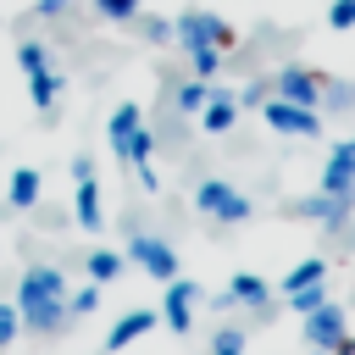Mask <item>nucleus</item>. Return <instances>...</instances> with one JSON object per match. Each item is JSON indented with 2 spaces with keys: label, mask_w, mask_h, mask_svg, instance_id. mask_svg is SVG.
I'll use <instances>...</instances> for the list:
<instances>
[{
  "label": "nucleus",
  "mask_w": 355,
  "mask_h": 355,
  "mask_svg": "<svg viewBox=\"0 0 355 355\" xmlns=\"http://www.w3.org/2000/svg\"><path fill=\"white\" fill-rule=\"evenodd\" d=\"M17 316L28 333H55L67 322V277L61 266H28L17 277Z\"/></svg>",
  "instance_id": "1"
},
{
  "label": "nucleus",
  "mask_w": 355,
  "mask_h": 355,
  "mask_svg": "<svg viewBox=\"0 0 355 355\" xmlns=\"http://www.w3.org/2000/svg\"><path fill=\"white\" fill-rule=\"evenodd\" d=\"M172 39H178L183 50H200V44H205V50H222V55L239 44L233 28H227L222 17H211V11H183V17L172 22Z\"/></svg>",
  "instance_id": "2"
},
{
  "label": "nucleus",
  "mask_w": 355,
  "mask_h": 355,
  "mask_svg": "<svg viewBox=\"0 0 355 355\" xmlns=\"http://www.w3.org/2000/svg\"><path fill=\"white\" fill-rule=\"evenodd\" d=\"M194 211H205L216 222H250V194H239L227 178H200L194 183Z\"/></svg>",
  "instance_id": "3"
},
{
  "label": "nucleus",
  "mask_w": 355,
  "mask_h": 355,
  "mask_svg": "<svg viewBox=\"0 0 355 355\" xmlns=\"http://www.w3.org/2000/svg\"><path fill=\"white\" fill-rule=\"evenodd\" d=\"M72 178H78V189H72V222H78V227H89V233H100V227H105V200H100L94 161H89V155H78V161H72Z\"/></svg>",
  "instance_id": "4"
},
{
  "label": "nucleus",
  "mask_w": 355,
  "mask_h": 355,
  "mask_svg": "<svg viewBox=\"0 0 355 355\" xmlns=\"http://www.w3.org/2000/svg\"><path fill=\"white\" fill-rule=\"evenodd\" d=\"M261 122H266L272 133H294V139H316V133H322V116H316L311 105H288V100H277V94L261 100Z\"/></svg>",
  "instance_id": "5"
},
{
  "label": "nucleus",
  "mask_w": 355,
  "mask_h": 355,
  "mask_svg": "<svg viewBox=\"0 0 355 355\" xmlns=\"http://www.w3.org/2000/svg\"><path fill=\"white\" fill-rule=\"evenodd\" d=\"M128 261H139L155 283H172V277H178L172 244H161V239H150V233H128Z\"/></svg>",
  "instance_id": "6"
},
{
  "label": "nucleus",
  "mask_w": 355,
  "mask_h": 355,
  "mask_svg": "<svg viewBox=\"0 0 355 355\" xmlns=\"http://www.w3.org/2000/svg\"><path fill=\"white\" fill-rule=\"evenodd\" d=\"M322 89H327V83H322L316 72H305V67H283V72L272 78V94H277V100H288V105H311V111L322 105Z\"/></svg>",
  "instance_id": "7"
},
{
  "label": "nucleus",
  "mask_w": 355,
  "mask_h": 355,
  "mask_svg": "<svg viewBox=\"0 0 355 355\" xmlns=\"http://www.w3.org/2000/svg\"><path fill=\"white\" fill-rule=\"evenodd\" d=\"M194 305H200V283L172 277V283H166V300H161V322H166L172 333H189V327H194Z\"/></svg>",
  "instance_id": "8"
},
{
  "label": "nucleus",
  "mask_w": 355,
  "mask_h": 355,
  "mask_svg": "<svg viewBox=\"0 0 355 355\" xmlns=\"http://www.w3.org/2000/svg\"><path fill=\"white\" fill-rule=\"evenodd\" d=\"M316 183H322V194H344V200H355V144H349V139L327 150Z\"/></svg>",
  "instance_id": "9"
},
{
  "label": "nucleus",
  "mask_w": 355,
  "mask_h": 355,
  "mask_svg": "<svg viewBox=\"0 0 355 355\" xmlns=\"http://www.w3.org/2000/svg\"><path fill=\"white\" fill-rule=\"evenodd\" d=\"M344 333H349V327H344V311H338L333 300L316 305V311H305V344H311V349H333Z\"/></svg>",
  "instance_id": "10"
},
{
  "label": "nucleus",
  "mask_w": 355,
  "mask_h": 355,
  "mask_svg": "<svg viewBox=\"0 0 355 355\" xmlns=\"http://www.w3.org/2000/svg\"><path fill=\"white\" fill-rule=\"evenodd\" d=\"M139 128H144V111H139L133 100H122V105L111 111V122H105V139H111V155H116V161H128V144H133Z\"/></svg>",
  "instance_id": "11"
},
{
  "label": "nucleus",
  "mask_w": 355,
  "mask_h": 355,
  "mask_svg": "<svg viewBox=\"0 0 355 355\" xmlns=\"http://www.w3.org/2000/svg\"><path fill=\"white\" fill-rule=\"evenodd\" d=\"M233 122H239V94L211 89V100L200 105V133H233Z\"/></svg>",
  "instance_id": "12"
},
{
  "label": "nucleus",
  "mask_w": 355,
  "mask_h": 355,
  "mask_svg": "<svg viewBox=\"0 0 355 355\" xmlns=\"http://www.w3.org/2000/svg\"><path fill=\"white\" fill-rule=\"evenodd\" d=\"M155 322H161V311H144V305H139V311H122V316L111 322V338H105V349H111V355H116V349H128V344H133V338H144Z\"/></svg>",
  "instance_id": "13"
},
{
  "label": "nucleus",
  "mask_w": 355,
  "mask_h": 355,
  "mask_svg": "<svg viewBox=\"0 0 355 355\" xmlns=\"http://www.w3.org/2000/svg\"><path fill=\"white\" fill-rule=\"evenodd\" d=\"M6 200H11V211H33V205L44 200V178H39L33 166H17V172L6 178Z\"/></svg>",
  "instance_id": "14"
},
{
  "label": "nucleus",
  "mask_w": 355,
  "mask_h": 355,
  "mask_svg": "<svg viewBox=\"0 0 355 355\" xmlns=\"http://www.w3.org/2000/svg\"><path fill=\"white\" fill-rule=\"evenodd\" d=\"M294 211L311 216V222H322V227H338V222L349 216V200H344V194H311V200H300Z\"/></svg>",
  "instance_id": "15"
},
{
  "label": "nucleus",
  "mask_w": 355,
  "mask_h": 355,
  "mask_svg": "<svg viewBox=\"0 0 355 355\" xmlns=\"http://www.w3.org/2000/svg\"><path fill=\"white\" fill-rule=\"evenodd\" d=\"M61 89H67V78H61L55 67H39V72H28V100H33L39 111H55Z\"/></svg>",
  "instance_id": "16"
},
{
  "label": "nucleus",
  "mask_w": 355,
  "mask_h": 355,
  "mask_svg": "<svg viewBox=\"0 0 355 355\" xmlns=\"http://www.w3.org/2000/svg\"><path fill=\"white\" fill-rule=\"evenodd\" d=\"M266 300H272V288H266L255 272H233V283H227V305H255V311H266Z\"/></svg>",
  "instance_id": "17"
},
{
  "label": "nucleus",
  "mask_w": 355,
  "mask_h": 355,
  "mask_svg": "<svg viewBox=\"0 0 355 355\" xmlns=\"http://www.w3.org/2000/svg\"><path fill=\"white\" fill-rule=\"evenodd\" d=\"M211 89H216L211 78H183V83L172 89V105H178L183 116H200V105L211 100Z\"/></svg>",
  "instance_id": "18"
},
{
  "label": "nucleus",
  "mask_w": 355,
  "mask_h": 355,
  "mask_svg": "<svg viewBox=\"0 0 355 355\" xmlns=\"http://www.w3.org/2000/svg\"><path fill=\"white\" fill-rule=\"evenodd\" d=\"M122 266H128V255H122V250H94V255H89V283H100V288H105V283H116V277H122Z\"/></svg>",
  "instance_id": "19"
},
{
  "label": "nucleus",
  "mask_w": 355,
  "mask_h": 355,
  "mask_svg": "<svg viewBox=\"0 0 355 355\" xmlns=\"http://www.w3.org/2000/svg\"><path fill=\"white\" fill-rule=\"evenodd\" d=\"M311 283H327V261H322V255H305L300 266H288V277H283V294H294V288H311Z\"/></svg>",
  "instance_id": "20"
},
{
  "label": "nucleus",
  "mask_w": 355,
  "mask_h": 355,
  "mask_svg": "<svg viewBox=\"0 0 355 355\" xmlns=\"http://www.w3.org/2000/svg\"><path fill=\"white\" fill-rule=\"evenodd\" d=\"M283 300H288V311H300V316H305V311L327 305L333 294H327V283H311V288H294V294H283Z\"/></svg>",
  "instance_id": "21"
},
{
  "label": "nucleus",
  "mask_w": 355,
  "mask_h": 355,
  "mask_svg": "<svg viewBox=\"0 0 355 355\" xmlns=\"http://www.w3.org/2000/svg\"><path fill=\"white\" fill-rule=\"evenodd\" d=\"M17 67H22V72H39V67H50V50H44L39 39H22V44H17Z\"/></svg>",
  "instance_id": "22"
},
{
  "label": "nucleus",
  "mask_w": 355,
  "mask_h": 355,
  "mask_svg": "<svg viewBox=\"0 0 355 355\" xmlns=\"http://www.w3.org/2000/svg\"><path fill=\"white\" fill-rule=\"evenodd\" d=\"M216 67H222V50H189V78H216Z\"/></svg>",
  "instance_id": "23"
},
{
  "label": "nucleus",
  "mask_w": 355,
  "mask_h": 355,
  "mask_svg": "<svg viewBox=\"0 0 355 355\" xmlns=\"http://www.w3.org/2000/svg\"><path fill=\"white\" fill-rule=\"evenodd\" d=\"M94 11H100L105 22H133V17H139V0H94Z\"/></svg>",
  "instance_id": "24"
},
{
  "label": "nucleus",
  "mask_w": 355,
  "mask_h": 355,
  "mask_svg": "<svg viewBox=\"0 0 355 355\" xmlns=\"http://www.w3.org/2000/svg\"><path fill=\"white\" fill-rule=\"evenodd\" d=\"M67 305H72V316H94V311H100V283H83Z\"/></svg>",
  "instance_id": "25"
},
{
  "label": "nucleus",
  "mask_w": 355,
  "mask_h": 355,
  "mask_svg": "<svg viewBox=\"0 0 355 355\" xmlns=\"http://www.w3.org/2000/svg\"><path fill=\"white\" fill-rule=\"evenodd\" d=\"M211 355H244V333H239V327H216Z\"/></svg>",
  "instance_id": "26"
},
{
  "label": "nucleus",
  "mask_w": 355,
  "mask_h": 355,
  "mask_svg": "<svg viewBox=\"0 0 355 355\" xmlns=\"http://www.w3.org/2000/svg\"><path fill=\"white\" fill-rule=\"evenodd\" d=\"M17 333H22V316H17V305H6V300H0V349H11V344H17Z\"/></svg>",
  "instance_id": "27"
},
{
  "label": "nucleus",
  "mask_w": 355,
  "mask_h": 355,
  "mask_svg": "<svg viewBox=\"0 0 355 355\" xmlns=\"http://www.w3.org/2000/svg\"><path fill=\"white\" fill-rule=\"evenodd\" d=\"M327 22H333L338 33H344V28H355V0H333V6H327Z\"/></svg>",
  "instance_id": "28"
},
{
  "label": "nucleus",
  "mask_w": 355,
  "mask_h": 355,
  "mask_svg": "<svg viewBox=\"0 0 355 355\" xmlns=\"http://www.w3.org/2000/svg\"><path fill=\"white\" fill-rule=\"evenodd\" d=\"M266 94H272V83H250V89L239 94V111H250V105H261Z\"/></svg>",
  "instance_id": "29"
},
{
  "label": "nucleus",
  "mask_w": 355,
  "mask_h": 355,
  "mask_svg": "<svg viewBox=\"0 0 355 355\" xmlns=\"http://www.w3.org/2000/svg\"><path fill=\"white\" fill-rule=\"evenodd\" d=\"M144 39H150V44H166V39H172V22H161V17L144 22Z\"/></svg>",
  "instance_id": "30"
},
{
  "label": "nucleus",
  "mask_w": 355,
  "mask_h": 355,
  "mask_svg": "<svg viewBox=\"0 0 355 355\" xmlns=\"http://www.w3.org/2000/svg\"><path fill=\"white\" fill-rule=\"evenodd\" d=\"M61 11H72V0H39L33 6V17H61Z\"/></svg>",
  "instance_id": "31"
},
{
  "label": "nucleus",
  "mask_w": 355,
  "mask_h": 355,
  "mask_svg": "<svg viewBox=\"0 0 355 355\" xmlns=\"http://www.w3.org/2000/svg\"><path fill=\"white\" fill-rule=\"evenodd\" d=\"M333 355H355V338H349V333H344V338H338V344H333Z\"/></svg>",
  "instance_id": "32"
}]
</instances>
